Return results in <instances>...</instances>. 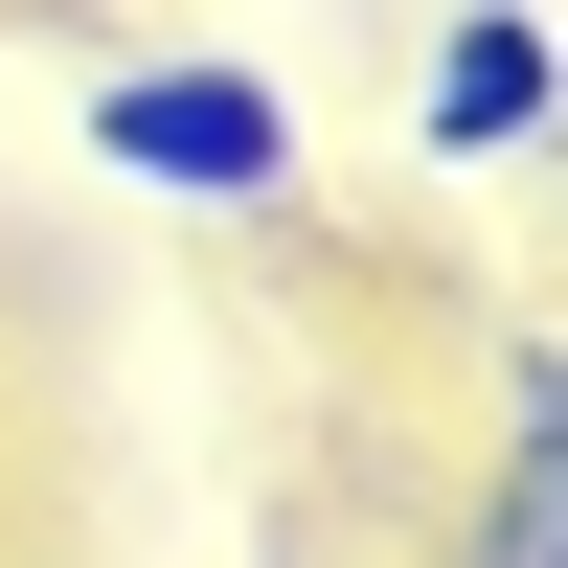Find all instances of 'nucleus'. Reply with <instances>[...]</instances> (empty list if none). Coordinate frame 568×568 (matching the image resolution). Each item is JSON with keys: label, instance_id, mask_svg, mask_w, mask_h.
Segmentation results:
<instances>
[{"label": "nucleus", "instance_id": "nucleus-3", "mask_svg": "<svg viewBox=\"0 0 568 568\" xmlns=\"http://www.w3.org/2000/svg\"><path fill=\"white\" fill-rule=\"evenodd\" d=\"M455 568H568V342H500V455L455 500Z\"/></svg>", "mask_w": 568, "mask_h": 568}, {"label": "nucleus", "instance_id": "nucleus-4", "mask_svg": "<svg viewBox=\"0 0 568 568\" xmlns=\"http://www.w3.org/2000/svg\"><path fill=\"white\" fill-rule=\"evenodd\" d=\"M296 568H318V546H296Z\"/></svg>", "mask_w": 568, "mask_h": 568}, {"label": "nucleus", "instance_id": "nucleus-2", "mask_svg": "<svg viewBox=\"0 0 568 568\" xmlns=\"http://www.w3.org/2000/svg\"><path fill=\"white\" fill-rule=\"evenodd\" d=\"M546 136H568L546 0H455V23L409 45V160H546Z\"/></svg>", "mask_w": 568, "mask_h": 568}, {"label": "nucleus", "instance_id": "nucleus-1", "mask_svg": "<svg viewBox=\"0 0 568 568\" xmlns=\"http://www.w3.org/2000/svg\"><path fill=\"white\" fill-rule=\"evenodd\" d=\"M91 182L205 205V227H273L318 182V136H296V91H273L251 45H136V69H91Z\"/></svg>", "mask_w": 568, "mask_h": 568}]
</instances>
